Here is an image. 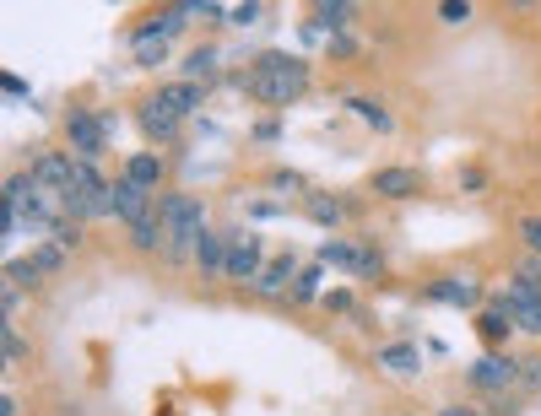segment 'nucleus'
<instances>
[{"mask_svg": "<svg viewBox=\"0 0 541 416\" xmlns=\"http://www.w3.org/2000/svg\"><path fill=\"white\" fill-rule=\"evenodd\" d=\"M271 190H276V195H298V200H303V195H309V184H303L298 173H287V168H282V173H271Z\"/></svg>", "mask_w": 541, "mask_h": 416, "instance_id": "obj_31", "label": "nucleus"}, {"mask_svg": "<svg viewBox=\"0 0 541 416\" xmlns=\"http://www.w3.org/2000/svg\"><path fill=\"white\" fill-rule=\"evenodd\" d=\"M152 206H157V200H152L147 190H136V184H125V179H120V184H114V217H120L125 227H130V222H136V217H147V211H152Z\"/></svg>", "mask_w": 541, "mask_h": 416, "instance_id": "obj_16", "label": "nucleus"}, {"mask_svg": "<svg viewBox=\"0 0 541 416\" xmlns=\"http://www.w3.org/2000/svg\"><path fill=\"white\" fill-rule=\"evenodd\" d=\"M520 238H525V244H531V254H541V217L520 222Z\"/></svg>", "mask_w": 541, "mask_h": 416, "instance_id": "obj_34", "label": "nucleus"}, {"mask_svg": "<svg viewBox=\"0 0 541 416\" xmlns=\"http://www.w3.org/2000/svg\"><path fill=\"white\" fill-rule=\"evenodd\" d=\"M320 265H336V271L363 276V281L385 276V254H379L374 244H358V238H331V244L320 249Z\"/></svg>", "mask_w": 541, "mask_h": 416, "instance_id": "obj_4", "label": "nucleus"}, {"mask_svg": "<svg viewBox=\"0 0 541 416\" xmlns=\"http://www.w3.org/2000/svg\"><path fill=\"white\" fill-rule=\"evenodd\" d=\"M439 416H477V411H466V406H444Z\"/></svg>", "mask_w": 541, "mask_h": 416, "instance_id": "obj_39", "label": "nucleus"}, {"mask_svg": "<svg viewBox=\"0 0 541 416\" xmlns=\"http://www.w3.org/2000/svg\"><path fill=\"white\" fill-rule=\"evenodd\" d=\"M0 416H17V400L11 395H0Z\"/></svg>", "mask_w": 541, "mask_h": 416, "instance_id": "obj_38", "label": "nucleus"}, {"mask_svg": "<svg viewBox=\"0 0 541 416\" xmlns=\"http://www.w3.org/2000/svg\"><path fill=\"white\" fill-rule=\"evenodd\" d=\"M17 308H22V287L0 271V325H17Z\"/></svg>", "mask_w": 541, "mask_h": 416, "instance_id": "obj_28", "label": "nucleus"}, {"mask_svg": "<svg viewBox=\"0 0 541 416\" xmlns=\"http://www.w3.org/2000/svg\"><path fill=\"white\" fill-rule=\"evenodd\" d=\"M0 87H6V92H11V98H28V82H22V76H17V71H0Z\"/></svg>", "mask_w": 541, "mask_h": 416, "instance_id": "obj_35", "label": "nucleus"}, {"mask_svg": "<svg viewBox=\"0 0 541 416\" xmlns=\"http://www.w3.org/2000/svg\"><path fill=\"white\" fill-rule=\"evenodd\" d=\"M76 173H82V163H76V157H65V152H44L33 163V179L44 184V190H55L60 200L76 190Z\"/></svg>", "mask_w": 541, "mask_h": 416, "instance_id": "obj_10", "label": "nucleus"}, {"mask_svg": "<svg viewBox=\"0 0 541 416\" xmlns=\"http://www.w3.org/2000/svg\"><path fill=\"white\" fill-rule=\"evenodd\" d=\"M125 233H130V244H136L141 254H147V249H163V206H152L147 217H136Z\"/></svg>", "mask_w": 541, "mask_h": 416, "instance_id": "obj_19", "label": "nucleus"}, {"mask_svg": "<svg viewBox=\"0 0 541 416\" xmlns=\"http://www.w3.org/2000/svg\"><path fill=\"white\" fill-rule=\"evenodd\" d=\"M325 308H336V314H352L358 303H352V292H331V298H325Z\"/></svg>", "mask_w": 541, "mask_h": 416, "instance_id": "obj_36", "label": "nucleus"}, {"mask_svg": "<svg viewBox=\"0 0 541 416\" xmlns=\"http://www.w3.org/2000/svg\"><path fill=\"white\" fill-rule=\"evenodd\" d=\"M320 276H325V265H320V260H309V265H303V271L293 276L287 298H293V303H314V298H320Z\"/></svg>", "mask_w": 541, "mask_h": 416, "instance_id": "obj_26", "label": "nucleus"}, {"mask_svg": "<svg viewBox=\"0 0 541 416\" xmlns=\"http://www.w3.org/2000/svg\"><path fill=\"white\" fill-rule=\"evenodd\" d=\"M136 119H141V130H147L152 141H174V130H179V119L168 114V103L157 98V92H152L147 103H141V114H136Z\"/></svg>", "mask_w": 541, "mask_h": 416, "instance_id": "obj_15", "label": "nucleus"}, {"mask_svg": "<svg viewBox=\"0 0 541 416\" xmlns=\"http://www.w3.org/2000/svg\"><path fill=\"white\" fill-rule=\"evenodd\" d=\"M255 17H260V6H255V0H244V6H228V22H239V28H249Z\"/></svg>", "mask_w": 541, "mask_h": 416, "instance_id": "obj_32", "label": "nucleus"}, {"mask_svg": "<svg viewBox=\"0 0 541 416\" xmlns=\"http://www.w3.org/2000/svg\"><path fill=\"white\" fill-rule=\"evenodd\" d=\"M157 98L168 103V114H174L179 125H184V119H190L195 109H201V87H190V82H174V87H163Z\"/></svg>", "mask_w": 541, "mask_h": 416, "instance_id": "obj_23", "label": "nucleus"}, {"mask_svg": "<svg viewBox=\"0 0 541 416\" xmlns=\"http://www.w3.org/2000/svg\"><path fill=\"white\" fill-rule=\"evenodd\" d=\"M303 271V260L298 254H276V260H266V271L255 276V287L266 292V298H282L287 287H293V276Z\"/></svg>", "mask_w": 541, "mask_h": 416, "instance_id": "obj_13", "label": "nucleus"}, {"mask_svg": "<svg viewBox=\"0 0 541 416\" xmlns=\"http://www.w3.org/2000/svg\"><path fill=\"white\" fill-rule=\"evenodd\" d=\"M428 298H433V303H455V308H477L482 292L471 287V281H433Z\"/></svg>", "mask_w": 541, "mask_h": 416, "instance_id": "obj_24", "label": "nucleus"}, {"mask_svg": "<svg viewBox=\"0 0 541 416\" xmlns=\"http://www.w3.org/2000/svg\"><path fill=\"white\" fill-rule=\"evenodd\" d=\"M266 271V238L255 227H228V281H255Z\"/></svg>", "mask_w": 541, "mask_h": 416, "instance_id": "obj_7", "label": "nucleus"}, {"mask_svg": "<svg viewBox=\"0 0 541 416\" xmlns=\"http://www.w3.org/2000/svg\"><path fill=\"white\" fill-rule=\"evenodd\" d=\"M303 217L320 222V227H336L341 217H347V206H341L336 195H325V190H309V195H303Z\"/></svg>", "mask_w": 541, "mask_h": 416, "instance_id": "obj_20", "label": "nucleus"}, {"mask_svg": "<svg viewBox=\"0 0 541 416\" xmlns=\"http://www.w3.org/2000/svg\"><path fill=\"white\" fill-rule=\"evenodd\" d=\"M184 11L179 6H163V17H152V22H141L136 33H130V55H136L141 65H163L168 55H174V38L184 33Z\"/></svg>", "mask_w": 541, "mask_h": 416, "instance_id": "obj_3", "label": "nucleus"}, {"mask_svg": "<svg viewBox=\"0 0 541 416\" xmlns=\"http://www.w3.org/2000/svg\"><path fill=\"white\" fill-rule=\"evenodd\" d=\"M217 71H222V49L217 44H201V49H190V55H184V82H190V87L217 82Z\"/></svg>", "mask_w": 541, "mask_h": 416, "instance_id": "obj_14", "label": "nucleus"}, {"mask_svg": "<svg viewBox=\"0 0 541 416\" xmlns=\"http://www.w3.org/2000/svg\"><path fill=\"white\" fill-rule=\"evenodd\" d=\"M125 184H136V190H147L152 195V184L163 179V163H157L152 152H136V157H125V173H120Z\"/></svg>", "mask_w": 541, "mask_h": 416, "instance_id": "obj_21", "label": "nucleus"}, {"mask_svg": "<svg viewBox=\"0 0 541 416\" xmlns=\"http://www.w3.org/2000/svg\"><path fill=\"white\" fill-rule=\"evenodd\" d=\"M249 92H255L260 103H271V109H287V103H298L303 92H309V65L293 60V55H276V49H260L255 60H249Z\"/></svg>", "mask_w": 541, "mask_h": 416, "instance_id": "obj_1", "label": "nucleus"}, {"mask_svg": "<svg viewBox=\"0 0 541 416\" xmlns=\"http://www.w3.org/2000/svg\"><path fill=\"white\" fill-rule=\"evenodd\" d=\"M163 206V249L174 254V260H195V249H201V233H206V206L195 195H163L157 200Z\"/></svg>", "mask_w": 541, "mask_h": 416, "instance_id": "obj_2", "label": "nucleus"}, {"mask_svg": "<svg viewBox=\"0 0 541 416\" xmlns=\"http://www.w3.org/2000/svg\"><path fill=\"white\" fill-rule=\"evenodd\" d=\"M65 141H71L76 157H98L103 146H109V114H92V109H76L71 119H65Z\"/></svg>", "mask_w": 541, "mask_h": 416, "instance_id": "obj_8", "label": "nucleus"}, {"mask_svg": "<svg viewBox=\"0 0 541 416\" xmlns=\"http://www.w3.org/2000/svg\"><path fill=\"white\" fill-rule=\"evenodd\" d=\"M49 233H55V244H60V249H65V244H76V227H71V222H55Z\"/></svg>", "mask_w": 541, "mask_h": 416, "instance_id": "obj_37", "label": "nucleus"}, {"mask_svg": "<svg viewBox=\"0 0 541 416\" xmlns=\"http://www.w3.org/2000/svg\"><path fill=\"white\" fill-rule=\"evenodd\" d=\"M514 379H520V362L514 357H498V352H487V357H477L466 368V384L471 389H509Z\"/></svg>", "mask_w": 541, "mask_h": 416, "instance_id": "obj_11", "label": "nucleus"}, {"mask_svg": "<svg viewBox=\"0 0 541 416\" xmlns=\"http://www.w3.org/2000/svg\"><path fill=\"white\" fill-rule=\"evenodd\" d=\"M417 173L412 168H379L374 173V195H385V200H406V195H417Z\"/></svg>", "mask_w": 541, "mask_h": 416, "instance_id": "obj_17", "label": "nucleus"}, {"mask_svg": "<svg viewBox=\"0 0 541 416\" xmlns=\"http://www.w3.org/2000/svg\"><path fill=\"white\" fill-rule=\"evenodd\" d=\"M195 271H201V276H222V271H228V227H206V233H201Z\"/></svg>", "mask_w": 541, "mask_h": 416, "instance_id": "obj_12", "label": "nucleus"}, {"mask_svg": "<svg viewBox=\"0 0 541 416\" xmlns=\"http://www.w3.org/2000/svg\"><path fill=\"white\" fill-rule=\"evenodd\" d=\"M352 17H358V6H347V0H320V6H314V22L336 38L352 33Z\"/></svg>", "mask_w": 541, "mask_h": 416, "instance_id": "obj_18", "label": "nucleus"}, {"mask_svg": "<svg viewBox=\"0 0 541 416\" xmlns=\"http://www.w3.org/2000/svg\"><path fill=\"white\" fill-rule=\"evenodd\" d=\"M439 17H444V22H466V17H471V6H466V0H444Z\"/></svg>", "mask_w": 541, "mask_h": 416, "instance_id": "obj_33", "label": "nucleus"}, {"mask_svg": "<svg viewBox=\"0 0 541 416\" xmlns=\"http://www.w3.org/2000/svg\"><path fill=\"white\" fill-rule=\"evenodd\" d=\"M22 357H28V341H22V330H17V325H0V362H6V368H17Z\"/></svg>", "mask_w": 541, "mask_h": 416, "instance_id": "obj_27", "label": "nucleus"}, {"mask_svg": "<svg viewBox=\"0 0 541 416\" xmlns=\"http://www.w3.org/2000/svg\"><path fill=\"white\" fill-rule=\"evenodd\" d=\"M504 308H509L514 330H525V335H536V341H541V281L525 276L520 265H514V276L504 287Z\"/></svg>", "mask_w": 541, "mask_h": 416, "instance_id": "obj_5", "label": "nucleus"}, {"mask_svg": "<svg viewBox=\"0 0 541 416\" xmlns=\"http://www.w3.org/2000/svg\"><path fill=\"white\" fill-rule=\"evenodd\" d=\"M477 330L487 335V341H504V335L514 330V319H509V308H504V298H493V303L482 308V314H477Z\"/></svg>", "mask_w": 541, "mask_h": 416, "instance_id": "obj_25", "label": "nucleus"}, {"mask_svg": "<svg viewBox=\"0 0 541 416\" xmlns=\"http://www.w3.org/2000/svg\"><path fill=\"white\" fill-rule=\"evenodd\" d=\"M184 17H206V22H222L228 17V6H217V0H174Z\"/></svg>", "mask_w": 541, "mask_h": 416, "instance_id": "obj_30", "label": "nucleus"}, {"mask_svg": "<svg viewBox=\"0 0 541 416\" xmlns=\"http://www.w3.org/2000/svg\"><path fill=\"white\" fill-rule=\"evenodd\" d=\"M347 109H352V114H363V119H368V125H374V130H385V136H390V114L379 109L374 98H358V92H352V98H347Z\"/></svg>", "mask_w": 541, "mask_h": 416, "instance_id": "obj_29", "label": "nucleus"}, {"mask_svg": "<svg viewBox=\"0 0 541 416\" xmlns=\"http://www.w3.org/2000/svg\"><path fill=\"white\" fill-rule=\"evenodd\" d=\"M379 368L395 373V379H412V373L422 368V357H417V346L395 341V346H385V352H379Z\"/></svg>", "mask_w": 541, "mask_h": 416, "instance_id": "obj_22", "label": "nucleus"}, {"mask_svg": "<svg viewBox=\"0 0 541 416\" xmlns=\"http://www.w3.org/2000/svg\"><path fill=\"white\" fill-rule=\"evenodd\" d=\"M60 260H65V249H60V244H38L33 254L11 260V265H6V276L17 281V287H28V281H44V276H55V271H60Z\"/></svg>", "mask_w": 541, "mask_h": 416, "instance_id": "obj_9", "label": "nucleus"}, {"mask_svg": "<svg viewBox=\"0 0 541 416\" xmlns=\"http://www.w3.org/2000/svg\"><path fill=\"white\" fill-rule=\"evenodd\" d=\"M65 211H71V217H114V184L103 179L92 163H82V173H76V190L65 195Z\"/></svg>", "mask_w": 541, "mask_h": 416, "instance_id": "obj_6", "label": "nucleus"}]
</instances>
